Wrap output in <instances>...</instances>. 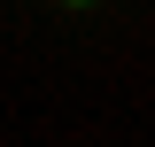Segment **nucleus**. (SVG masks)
<instances>
[{"instance_id": "nucleus-1", "label": "nucleus", "mask_w": 155, "mask_h": 147, "mask_svg": "<svg viewBox=\"0 0 155 147\" xmlns=\"http://www.w3.org/2000/svg\"><path fill=\"white\" fill-rule=\"evenodd\" d=\"M70 8H85V0H70Z\"/></svg>"}]
</instances>
